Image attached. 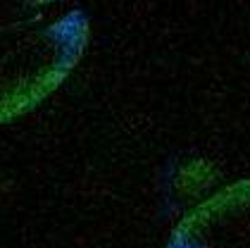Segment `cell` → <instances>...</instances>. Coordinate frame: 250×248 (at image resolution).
<instances>
[{"label":"cell","mask_w":250,"mask_h":248,"mask_svg":"<svg viewBox=\"0 0 250 248\" xmlns=\"http://www.w3.org/2000/svg\"><path fill=\"white\" fill-rule=\"evenodd\" d=\"M81 38L83 17L67 0H0V110H15L2 84L36 100L74 65Z\"/></svg>","instance_id":"1"}]
</instances>
